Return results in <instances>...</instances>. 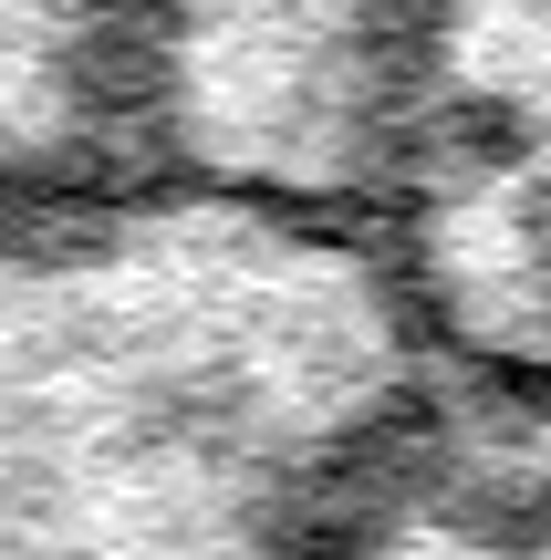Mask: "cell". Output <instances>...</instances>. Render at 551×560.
Returning <instances> with one entry per match:
<instances>
[{
  "label": "cell",
  "instance_id": "1",
  "mask_svg": "<svg viewBox=\"0 0 551 560\" xmlns=\"http://www.w3.org/2000/svg\"><path fill=\"white\" fill-rule=\"evenodd\" d=\"M448 374L395 229L208 187L0 208V560H333Z\"/></svg>",
  "mask_w": 551,
  "mask_h": 560
},
{
  "label": "cell",
  "instance_id": "3",
  "mask_svg": "<svg viewBox=\"0 0 551 560\" xmlns=\"http://www.w3.org/2000/svg\"><path fill=\"white\" fill-rule=\"evenodd\" d=\"M333 560H551V363L448 353Z\"/></svg>",
  "mask_w": 551,
  "mask_h": 560
},
{
  "label": "cell",
  "instance_id": "2",
  "mask_svg": "<svg viewBox=\"0 0 551 560\" xmlns=\"http://www.w3.org/2000/svg\"><path fill=\"white\" fill-rule=\"evenodd\" d=\"M437 94L448 0H146L136 177L395 229Z\"/></svg>",
  "mask_w": 551,
  "mask_h": 560
},
{
  "label": "cell",
  "instance_id": "4",
  "mask_svg": "<svg viewBox=\"0 0 551 560\" xmlns=\"http://www.w3.org/2000/svg\"><path fill=\"white\" fill-rule=\"evenodd\" d=\"M146 0H0V208L136 187Z\"/></svg>",
  "mask_w": 551,
  "mask_h": 560
}]
</instances>
